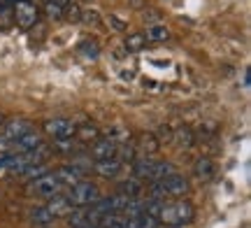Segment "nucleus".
Wrapping results in <instances>:
<instances>
[{"instance_id":"nucleus-34","label":"nucleus","mask_w":251,"mask_h":228,"mask_svg":"<svg viewBox=\"0 0 251 228\" xmlns=\"http://www.w3.org/2000/svg\"><path fill=\"white\" fill-rule=\"evenodd\" d=\"M79 228H96V226H79Z\"/></svg>"},{"instance_id":"nucleus-26","label":"nucleus","mask_w":251,"mask_h":228,"mask_svg":"<svg viewBox=\"0 0 251 228\" xmlns=\"http://www.w3.org/2000/svg\"><path fill=\"white\" fill-rule=\"evenodd\" d=\"M63 19H68V21H79L81 19V7L77 2H68V5H63Z\"/></svg>"},{"instance_id":"nucleus-18","label":"nucleus","mask_w":251,"mask_h":228,"mask_svg":"<svg viewBox=\"0 0 251 228\" xmlns=\"http://www.w3.org/2000/svg\"><path fill=\"white\" fill-rule=\"evenodd\" d=\"M124 47H126L128 54H137V51L147 49V37H144V33H133V35L126 37Z\"/></svg>"},{"instance_id":"nucleus-19","label":"nucleus","mask_w":251,"mask_h":228,"mask_svg":"<svg viewBox=\"0 0 251 228\" xmlns=\"http://www.w3.org/2000/svg\"><path fill=\"white\" fill-rule=\"evenodd\" d=\"M144 37H147V42H165L170 37V30L165 26H161V24H151V26L147 28Z\"/></svg>"},{"instance_id":"nucleus-10","label":"nucleus","mask_w":251,"mask_h":228,"mask_svg":"<svg viewBox=\"0 0 251 228\" xmlns=\"http://www.w3.org/2000/svg\"><path fill=\"white\" fill-rule=\"evenodd\" d=\"M93 170L100 177H105V179H117L119 175H121V170H124V163L119 158H105V161H96Z\"/></svg>"},{"instance_id":"nucleus-22","label":"nucleus","mask_w":251,"mask_h":228,"mask_svg":"<svg viewBox=\"0 0 251 228\" xmlns=\"http://www.w3.org/2000/svg\"><path fill=\"white\" fill-rule=\"evenodd\" d=\"M175 142H177V147H181V149H188V147H193L196 137L191 133V128H179V130L175 133Z\"/></svg>"},{"instance_id":"nucleus-14","label":"nucleus","mask_w":251,"mask_h":228,"mask_svg":"<svg viewBox=\"0 0 251 228\" xmlns=\"http://www.w3.org/2000/svg\"><path fill=\"white\" fill-rule=\"evenodd\" d=\"M175 214H177V226H184V224H191V221H193L196 207L188 201L179 198V201H175Z\"/></svg>"},{"instance_id":"nucleus-3","label":"nucleus","mask_w":251,"mask_h":228,"mask_svg":"<svg viewBox=\"0 0 251 228\" xmlns=\"http://www.w3.org/2000/svg\"><path fill=\"white\" fill-rule=\"evenodd\" d=\"M30 130H35V128H33V124L28 119H9L7 124H2V130H0V154H9L12 145L21 135L30 133Z\"/></svg>"},{"instance_id":"nucleus-6","label":"nucleus","mask_w":251,"mask_h":228,"mask_svg":"<svg viewBox=\"0 0 251 228\" xmlns=\"http://www.w3.org/2000/svg\"><path fill=\"white\" fill-rule=\"evenodd\" d=\"M14 19H17V26L28 30L30 26H35L37 21V7L30 2V0H17L14 5Z\"/></svg>"},{"instance_id":"nucleus-1","label":"nucleus","mask_w":251,"mask_h":228,"mask_svg":"<svg viewBox=\"0 0 251 228\" xmlns=\"http://www.w3.org/2000/svg\"><path fill=\"white\" fill-rule=\"evenodd\" d=\"M188 191H191V186H188L186 177L179 173H172V175H168L165 179H161V182H151L149 198H153V201H165V198L170 196V198H177V201H179Z\"/></svg>"},{"instance_id":"nucleus-5","label":"nucleus","mask_w":251,"mask_h":228,"mask_svg":"<svg viewBox=\"0 0 251 228\" xmlns=\"http://www.w3.org/2000/svg\"><path fill=\"white\" fill-rule=\"evenodd\" d=\"M45 133L54 140H70L77 130V124L72 119H65V117H56V119H47L45 121Z\"/></svg>"},{"instance_id":"nucleus-32","label":"nucleus","mask_w":251,"mask_h":228,"mask_svg":"<svg viewBox=\"0 0 251 228\" xmlns=\"http://www.w3.org/2000/svg\"><path fill=\"white\" fill-rule=\"evenodd\" d=\"M45 2H58V5H68L70 0H45Z\"/></svg>"},{"instance_id":"nucleus-33","label":"nucleus","mask_w":251,"mask_h":228,"mask_svg":"<svg viewBox=\"0 0 251 228\" xmlns=\"http://www.w3.org/2000/svg\"><path fill=\"white\" fill-rule=\"evenodd\" d=\"M2 124H5V117H2V114H0V126H2Z\"/></svg>"},{"instance_id":"nucleus-29","label":"nucleus","mask_w":251,"mask_h":228,"mask_svg":"<svg viewBox=\"0 0 251 228\" xmlns=\"http://www.w3.org/2000/svg\"><path fill=\"white\" fill-rule=\"evenodd\" d=\"M107 24H109V28H112V30H119V33H121V30H126V28H128V24H126L124 19L114 17V14H109V17H107Z\"/></svg>"},{"instance_id":"nucleus-35","label":"nucleus","mask_w":251,"mask_h":228,"mask_svg":"<svg viewBox=\"0 0 251 228\" xmlns=\"http://www.w3.org/2000/svg\"><path fill=\"white\" fill-rule=\"evenodd\" d=\"M84 2H91V0H84Z\"/></svg>"},{"instance_id":"nucleus-30","label":"nucleus","mask_w":251,"mask_h":228,"mask_svg":"<svg viewBox=\"0 0 251 228\" xmlns=\"http://www.w3.org/2000/svg\"><path fill=\"white\" fill-rule=\"evenodd\" d=\"M7 173V154H0V175Z\"/></svg>"},{"instance_id":"nucleus-13","label":"nucleus","mask_w":251,"mask_h":228,"mask_svg":"<svg viewBox=\"0 0 251 228\" xmlns=\"http://www.w3.org/2000/svg\"><path fill=\"white\" fill-rule=\"evenodd\" d=\"M142 182L140 179H135V177H126V179H121L117 186V193H121V196H126V198H142Z\"/></svg>"},{"instance_id":"nucleus-21","label":"nucleus","mask_w":251,"mask_h":228,"mask_svg":"<svg viewBox=\"0 0 251 228\" xmlns=\"http://www.w3.org/2000/svg\"><path fill=\"white\" fill-rule=\"evenodd\" d=\"M75 137H77V140H81V142H96V140H98V128L89 126V124H86V126H81V128L77 126Z\"/></svg>"},{"instance_id":"nucleus-28","label":"nucleus","mask_w":251,"mask_h":228,"mask_svg":"<svg viewBox=\"0 0 251 228\" xmlns=\"http://www.w3.org/2000/svg\"><path fill=\"white\" fill-rule=\"evenodd\" d=\"M84 24H89V26H100V14L96 9H91V12H81V19Z\"/></svg>"},{"instance_id":"nucleus-17","label":"nucleus","mask_w":251,"mask_h":228,"mask_svg":"<svg viewBox=\"0 0 251 228\" xmlns=\"http://www.w3.org/2000/svg\"><path fill=\"white\" fill-rule=\"evenodd\" d=\"M124 228H158V221L147 217V214H137V217H124Z\"/></svg>"},{"instance_id":"nucleus-15","label":"nucleus","mask_w":251,"mask_h":228,"mask_svg":"<svg viewBox=\"0 0 251 228\" xmlns=\"http://www.w3.org/2000/svg\"><path fill=\"white\" fill-rule=\"evenodd\" d=\"M193 175H196L198 179H209V177L214 175V163H212V158L200 156L196 163H193Z\"/></svg>"},{"instance_id":"nucleus-16","label":"nucleus","mask_w":251,"mask_h":228,"mask_svg":"<svg viewBox=\"0 0 251 228\" xmlns=\"http://www.w3.org/2000/svg\"><path fill=\"white\" fill-rule=\"evenodd\" d=\"M172 173H175V165L172 163H168V161H153V168L149 173V182H161V179H165Z\"/></svg>"},{"instance_id":"nucleus-27","label":"nucleus","mask_w":251,"mask_h":228,"mask_svg":"<svg viewBox=\"0 0 251 228\" xmlns=\"http://www.w3.org/2000/svg\"><path fill=\"white\" fill-rule=\"evenodd\" d=\"M45 12L49 19H63V5H58V2H47Z\"/></svg>"},{"instance_id":"nucleus-31","label":"nucleus","mask_w":251,"mask_h":228,"mask_svg":"<svg viewBox=\"0 0 251 228\" xmlns=\"http://www.w3.org/2000/svg\"><path fill=\"white\" fill-rule=\"evenodd\" d=\"M130 5H135V7H142L144 0H130Z\"/></svg>"},{"instance_id":"nucleus-8","label":"nucleus","mask_w":251,"mask_h":228,"mask_svg":"<svg viewBox=\"0 0 251 228\" xmlns=\"http://www.w3.org/2000/svg\"><path fill=\"white\" fill-rule=\"evenodd\" d=\"M117 147L112 140H107V137H98L96 142H91L89 147V156L93 158V161H105V158H114V154H117Z\"/></svg>"},{"instance_id":"nucleus-2","label":"nucleus","mask_w":251,"mask_h":228,"mask_svg":"<svg viewBox=\"0 0 251 228\" xmlns=\"http://www.w3.org/2000/svg\"><path fill=\"white\" fill-rule=\"evenodd\" d=\"M65 198H68V203L72 207H91V205H96L102 198V193H100V189L93 182H84L81 179L79 184H75V186L68 189Z\"/></svg>"},{"instance_id":"nucleus-9","label":"nucleus","mask_w":251,"mask_h":228,"mask_svg":"<svg viewBox=\"0 0 251 228\" xmlns=\"http://www.w3.org/2000/svg\"><path fill=\"white\" fill-rule=\"evenodd\" d=\"M56 179L61 182V186H75V184H79L81 182V177H84V170H81L79 165H75V163H65V165H61L58 170H56Z\"/></svg>"},{"instance_id":"nucleus-25","label":"nucleus","mask_w":251,"mask_h":228,"mask_svg":"<svg viewBox=\"0 0 251 228\" xmlns=\"http://www.w3.org/2000/svg\"><path fill=\"white\" fill-rule=\"evenodd\" d=\"M30 221H33V224H42V226H45V224H51V221H54V217L47 212V207H33V210H30Z\"/></svg>"},{"instance_id":"nucleus-20","label":"nucleus","mask_w":251,"mask_h":228,"mask_svg":"<svg viewBox=\"0 0 251 228\" xmlns=\"http://www.w3.org/2000/svg\"><path fill=\"white\" fill-rule=\"evenodd\" d=\"M77 51H79L84 58H89V61L93 58V61H96V58L100 56V47H98L96 40H81L79 45H77Z\"/></svg>"},{"instance_id":"nucleus-23","label":"nucleus","mask_w":251,"mask_h":228,"mask_svg":"<svg viewBox=\"0 0 251 228\" xmlns=\"http://www.w3.org/2000/svg\"><path fill=\"white\" fill-rule=\"evenodd\" d=\"M156 149H158L156 137L153 135H142L140 137V149H135V152H142V156H151Z\"/></svg>"},{"instance_id":"nucleus-11","label":"nucleus","mask_w":251,"mask_h":228,"mask_svg":"<svg viewBox=\"0 0 251 228\" xmlns=\"http://www.w3.org/2000/svg\"><path fill=\"white\" fill-rule=\"evenodd\" d=\"M40 145H42V137H40V133H37V130H30V133L21 135L17 142L12 145V154H26V152H35Z\"/></svg>"},{"instance_id":"nucleus-7","label":"nucleus","mask_w":251,"mask_h":228,"mask_svg":"<svg viewBox=\"0 0 251 228\" xmlns=\"http://www.w3.org/2000/svg\"><path fill=\"white\" fill-rule=\"evenodd\" d=\"M100 219H102V217L96 214L91 207H81V210H72L70 212L68 224H70V228H79V226H96L98 228Z\"/></svg>"},{"instance_id":"nucleus-24","label":"nucleus","mask_w":251,"mask_h":228,"mask_svg":"<svg viewBox=\"0 0 251 228\" xmlns=\"http://www.w3.org/2000/svg\"><path fill=\"white\" fill-rule=\"evenodd\" d=\"M49 173V170H47V165L45 163H30V165H26V168H24V177H28V179H30V182H33V179H37V177H42V175H47Z\"/></svg>"},{"instance_id":"nucleus-4","label":"nucleus","mask_w":251,"mask_h":228,"mask_svg":"<svg viewBox=\"0 0 251 228\" xmlns=\"http://www.w3.org/2000/svg\"><path fill=\"white\" fill-rule=\"evenodd\" d=\"M61 189L63 186H61V182L56 179L54 173H47V175H42V177H37V179L26 184L28 196H40V198H54V196L61 193Z\"/></svg>"},{"instance_id":"nucleus-12","label":"nucleus","mask_w":251,"mask_h":228,"mask_svg":"<svg viewBox=\"0 0 251 228\" xmlns=\"http://www.w3.org/2000/svg\"><path fill=\"white\" fill-rule=\"evenodd\" d=\"M45 207H47V212H49L54 219H58V217H65V219H68V217H70V212L75 210L70 203H68V198L61 196V193L54 196V198H49V203H47Z\"/></svg>"}]
</instances>
